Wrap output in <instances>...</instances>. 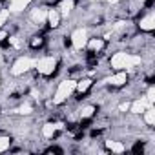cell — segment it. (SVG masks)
Returning a JSON list of instances; mask_svg holds the SVG:
<instances>
[{
  "instance_id": "1",
  "label": "cell",
  "mask_w": 155,
  "mask_h": 155,
  "mask_svg": "<svg viewBox=\"0 0 155 155\" xmlns=\"http://www.w3.org/2000/svg\"><path fill=\"white\" fill-rule=\"evenodd\" d=\"M11 144H13V137L9 133H0V153L9 151Z\"/></svg>"
}]
</instances>
